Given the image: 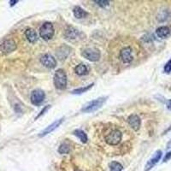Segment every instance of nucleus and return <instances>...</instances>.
Here are the masks:
<instances>
[{
  "mask_svg": "<svg viewBox=\"0 0 171 171\" xmlns=\"http://www.w3.org/2000/svg\"><path fill=\"white\" fill-rule=\"evenodd\" d=\"M25 36L27 39L30 42V43H35L37 41L38 36L36 32L34 31L33 28H28L25 31Z\"/></svg>",
  "mask_w": 171,
  "mask_h": 171,
  "instance_id": "4468645a",
  "label": "nucleus"
},
{
  "mask_svg": "<svg viewBox=\"0 0 171 171\" xmlns=\"http://www.w3.org/2000/svg\"><path fill=\"white\" fill-rule=\"evenodd\" d=\"M39 34L40 37L45 40H50L52 39L54 35V28L50 22H46L44 23L39 29Z\"/></svg>",
  "mask_w": 171,
  "mask_h": 171,
  "instance_id": "7ed1b4c3",
  "label": "nucleus"
},
{
  "mask_svg": "<svg viewBox=\"0 0 171 171\" xmlns=\"http://www.w3.org/2000/svg\"><path fill=\"white\" fill-rule=\"evenodd\" d=\"M156 34L159 38L165 39L170 34V29L166 26H163V27H160V28H158V29L156 30Z\"/></svg>",
  "mask_w": 171,
  "mask_h": 171,
  "instance_id": "ddd939ff",
  "label": "nucleus"
},
{
  "mask_svg": "<svg viewBox=\"0 0 171 171\" xmlns=\"http://www.w3.org/2000/svg\"><path fill=\"white\" fill-rule=\"evenodd\" d=\"M75 73H76V75H87V66L83 64V63H80L79 65H77L75 69Z\"/></svg>",
  "mask_w": 171,
  "mask_h": 171,
  "instance_id": "f3484780",
  "label": "nucleus"
},
{
  "mask_svg": "<svg viewBox=\"0 0 171 171\" xmlns=\"http://www.w3.org/2000/svg\"><path fill=\"white\" fill-rule=\"evenodd\" d=\"M45 98H46L45 92L40 89H36L31 93L30 100H31V103L34 105H39L44 101Z\"/></svg>",
  "mask_w": 171,
  "mask_h": 171,
  "instance_id": "423d86ee",
  "label": "nucleus"
},
{
  "mask_svg": "<svg viewBox=\"0 0 171 171\" xmlns=\"http://www.w3.org/2000/svg\"><path fill=\"white\" fill-rule=\"evenodd\" d=\"M18 1H9V3H10V6H13V5H15V4H17Z\"/></svg>",
  "mask_w": 171,
  "mask_h": 171,
  "instance_id": "bb28decb",
  "label": "nucleus"
},
{
  "mask_svg": "<svg viewBox=\"0 0 171 171\" xmlns=\"http://www.w3.org/2000/svg\"><path fill=\"white\" fill-rule=\"evenodd\" d=\"M128 125L134 130V131H138L140 128V124H141V120L139 117V116L133 114L130 115L128 118Z\"/></svg>",
  "mask_w": 171,
  "mask_h": 171,
  "instance_id": "f8f14e48",
  "label": "nucleus"
},
{
  "mask_svg": "<svg viewBox=\"0 0 171 171\" xmlns=\"http://www.w3.org/2000/svg\"><path fill=\"white\" fill-rule=\"evenodd\" d=\"M73 134L77 138H79L80 140L82 142V143H87V136L86 133L84 131H82V130L76 129L74 131Z\"/></svg>",
  "mask_w": 171,
  "mask_h": 171,
  "instance_id": "dca6fc26",
  "label": "nucleus"
},
{
  "mask_svg": "<svg viewBox=\"0 0 171 171\" xmlns=\"http://www.w3.org/2000/svg\"><path fill=\"white\" fill-rule=\"evenodd\" d=\"M50 105H46V107H45V108L43 109V110H42L41 111H40V113H39V115H38V117H36V118H35V119H38V118H39V117H40L42 116V115H44V114H45V112H46V111H47V110H49V109H50Z\"/></svg>",
  "mask_w": 171,
  "mask_h": 171,
  "instance_id": "b1692460",
  "label": "nucleus"
},
{
  "mask_svg": "<svg viewBox=\"0 0 171 171\" xmlns=\"http://www.w3.org/2000/svg\"><path fill=\"white\" fill-rule=\"evenodd\" d=\"M63 120H64V118H60V119H58V120H57V121H55L52 124H50V125H49L46 128H45V129L42 131L40 134H39V137H44V136H46V135H47V134H50L51 132H53L56 128H58L59 126L62 124V122L63 121Z\"/></svg>",
  "mask_w": 171,
  "mask_h": 171,
  "instance_id": "9b49d317",
  "label": "nucleus"
},
{
  "mask_svg": "<svg viewBox=\"0 0 171 171\" xmlns=\"http://www.w3.org/2000/svg\"><path fill=\"white\" fill-rule=\"evenodd\" d=\"M164 72L165 73H167V74H169L171 72V59L170 60H169L167 62V63L164 65Z\"/></svg>",
  "mask_w": 171,
  "mask_h": 171,
  "instance_id": "4be33fe9",
  "label": "nucleus"
},
{
  "mask_svg": "<svg viewBox=\"0 0 171 171\" xmlns=\"http://www.w3.org/2000/svg\"><path fill=\"white\" fill-rule=\"evenodd\" d=\"M0 48H1V50L3 51V53L9 54L17 49V43L13 39H6L1 44Z\"/></svg>",
  "mask_w": 171,
  "mask_h": 171,
  "instance_id": "0eeeda50",
  "label": "nucleus"
},
{
  "mask_svg": "<svg viewBox=\"0 0 171 171\" xmlns=\"http://www.w3.org/2000/svg\"><path fill=\"white\" fill-rule=\"evenodd\" d=\"M122 134L119 130H113L105 136V141L110 146H117L121 140Z\"/></svg>",
  "mask_w": 171,
  "mask_h": 171,
  "instance_id": "20e7f679",
  "label": "nucleus"
},
{
  "mask_svg": "<svg viewBox=\"0 0 171 171\" xmlns=\"http://www.w3.org/2000/svg\"><path fill=\"white\" fill-rule=\"evenodd\" d=\"M70 151V147L69 146L66 144V143H63L61 146H59L58 148V152L61 154H67Z\"/></svg>",
  "mask_w": 171,
  "mask_h": 171,
  "instance_id": "412c9836",
  "label": "nucleus"
},
{
  "mask_svg": "<svg viewBox=\"0 0 171 171\" xmlns=\"http://www.w3.org/2000/svg\"><path fill=\"white\" fill-rule=\"evenodd\" d=\"M78 34V30L75 29L74 28H69L67 30H66V34H65V36L67 39H75L76 36Z\"/></svg>",
  "mask_w": 171,
  "mask_h": 171,
  "instance_id": "a211bd4d",
  "label": "nucleus"
},
{
  "mask_svg": "<svg viewBox=\"0 0 171 171\" xmlns=\"http://www.w3.org/2000/svg\"><path fill=\"white\" fill-rule=\"evenodd\" d=\"M73 12H74V16L78 19H82L87 16L88 14L86 10H84L83 9L80 8V6H76L73 9Z\"/></svg>",
  "mask_w": 171,
  "mask_h": 171,
  "instance_id": "2eb2a0df",
  "label": "nucleus"
},
{
  "mask_svg": "<svg viewBox=\"0 0 171 171\" xmlns=\"http://www.w3.org/2000/svg\"><path fill=\"white\" fill-rule=\"evenodd\" d=\"M167 107H168V109L169 110H171V99H169V100L168 101Z\"/></svg>",
  "mask_w": 171,
  "mask_h": 171,
  "instance_id": "a878e982",
  "label": "nucleus"
},
{
  "mask_svg": "<svg viewBox=\"0 0 171 171\" xmlns=\"http://www.w3.org/2000/svg\"><path fill=\"white\" fill-rule=\"evenodd\" d=\"M171 148V139L169 140V141L168 142V144H167V149H170Z\"/></svg>",
  "mask_w": 171,
  "mask_h": 171,
  "instance_id": "cd10ccee",
  "label": "nucleus"
},
{
  "mask_svg": "<svg viewBox=\"0 0 171 171\" xmlns=\"http://www.w3.org/2000/svg\"><path fill=\"white\" fill-rule=\"evenodd\" d=\"M82 56L91 62H97L100 58V51L95 48H87L83 50Z\"/></svg>",
  "mask_w": 171,
  "mask_h": 171,
  "instance_id": "39448f33",
  "label": "nucleus"
},
{
  "mask_svg": "<svg viewBox=\"0 0 171 171\" xmlns=\"http://www.w3.org/2000/svg\"><path fill=\"white\" fill-rule=\"evenodd\" d=\"M93 85H94V84L92 83L90 84V85H88V86H87V87H80L78 88V89H75L74 91H72V93H73V94H82L84 92H87L88 90H90V89L93 87Z\"/></svg>",
  "mask_w": 171,
  "mask_h": 171,
  "instance_id": "6ab92c4d",
  "label": "nucleus"
},
{
  "mask_svg": "<svg viewBox=\"0 0 171 171\" xmlns=\"http://www.w3.org/2000/svg\"><path fill=\"white\" fill-rule=\"evenodd\" d=\"M162 154H163L162 151H157L154 153V155L152 156V158L146 163V167H145V171H149L154 167L155 165L160 161V159L162 158Z\"/></svg>",
  "mask_w": 171,
  "mask_h": 171,
  "instance_id": "6e6552de",
  "label": "nucleus"
},
{
  "mask_svg": "<svg viewBox=\"0 0 171 171\" xmlns=\"http://www.w3.org/2000/svg\"><path fill=\"white\" fill-rule=\"evenodd\" d=\"M40 62L44 66H46V68H49V69H53L57 65V60L52 55L50 54L44 55L40 58Z\"/></svg>",
  "mask_w": 171,
  "mask_h": 171,
  "instance_id": "1a4fd4ad",
  "label": "nucleus"
},
{
  "mask_svg": "<svg viewBox=\"0 0 171 171\" xmlns=\"http://www.w3.org/2000/svg\"><path fill=\"white\" fill-rule=\"evenodd\" d=\"M110 171H121L123 167L120 163L114 161L110 164Z\"/></svg>",
  "mask_w": 171,
  "mask_h": 171,
  "instance_id": "aec40b11",
  "label": "nucleus"
},
{
  "mask_svg": "<svg viewBox=\"0 0 171 171\" xmlns=\"http://www.w3.org/2000/svg\"><path fill=\"white\" fill-rule=\"evenodd\" d=\"M53 80L56 88H58L59 90H63L67 87V76L65 72L61 69L56 71Z\"/></svg>",
  "mask_w": 171,
  "mask_h": 171,
  "instance_id": "f03ea898",
  "label": "nucleus"
},
{
  "mask_svg": "<svg viewBox=\"0 0 171 171\" xmlns=\"http://www.w3.org/2000/svg\"><path fill=\"white\" fill-rule=\"evenodd\" d=\"M120 58L123 63H128L132 62L133 60V56H132V49L131 47H124L122 48L120 51Z\"/></svg>",
  "mask_w": 171,
  "mask_h": 171,
  "instance_id": "9d476101",
  "label": "nucleus"
},
{
  "mask_svg": "<svg viewBox=\"0 0 171 171\" xmlns=\"http://www.w3.org/2000/svg\"><path fill=\"white\" fill-rule=\"evenodd\" d=\"M95 3H97V4H99V6H101V7H105V6H107V5H109V4H110V2L109 1H94Z\"/></svg>",
  "mask_w": 171,
  "mask_h": 171,
  "instance_id": "5701e85b",
  "label": "nucleus"
},
{
  "mask_svg": "<svg viewBox=\"0 0 171 171\" xmlns=\"http://www.w3.org/2000/svg\"><path fill=\"white\" fill-rule=\"evenodd\" d=\"M170 158H171V151H169V152H168L167 154L165 155L164 158H163V162L165 163V162L169 161V160Z\"/></svg>",
  "mask_w": 171,
  "mask_h": 171,
  "instance_id": "393cba45",
  "label": "nucleus"
},
{
  "mask_svg": "<svg viewBox=\"0 0 171 171\" xmlns=\"http://www.w3.org/2000/svg\"><path fill=\"white\" fill-rule=\"evenodd\" d=\"M107 99V97H102V98H99L97 99L90 101L84 105L81 108V111L84 113H90L96 111L102 107V105Z\"/></svg>",
  "mask_w": 171,
  "mask_h": 171,
  "instance_id": "f257e3e1",
  "label": "nucleus"
},
{
  "mask_svg": "<svg viewBox=\"0 0 171 171\" xmlns=\"http://www.w3.org/2000/svg\"><path fill=\"white\" fill-rule=\"evenodd\" d=\"M75 171H82V170H75Z\"/></svg>",
  "mask_w": 171,
  "mask_h": 171,
  "instance_id": "c85d7f7f",
  "label": "nucleus"
}]
</instances>
